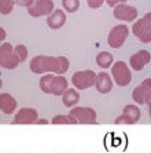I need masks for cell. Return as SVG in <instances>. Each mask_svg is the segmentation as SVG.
<instances>
[{
    "instance_id": "obj_1",
    "label": "cell",
    "mask_w": 151,
    "mask_h": 153,
    "mask_svg": "<svg viewBox=\"0 0 151 153\" xmlns=\"http://www.w3.org/2000/svg\"><path fill=\"white\" fill-rule=\"evenodd\" d=\"M29 68L36 75H65L70 68V61L66 57H49V55H37L32 58Z\"/></svg>"
},
{
    "instance_id": "obj_2",
    "label": "cell",
    "mask_w": 151,
    "mask_h": 153,
    "mask_svg": "<svg viewBox=\"0 0 151 153\" xmlns=\"http://www.w3.org/2000/svg\"><path fill=\"white\" fill-rule=\"evenodd\" d=\"M40 90L44 94H51V95L60 97L69 87L67 79L62 75H52V73H47V75L40 77Z\"/></svg>"
},
{
    "instance_id": "obj_3",
    "label": "cell",
    "mask_w": 151,
    "mask_h": 153,
    "mask_svg": "<svg viewBox=\"0 0 151 153\" xmlns=\"http://www.w3.org/2000/svg\"><path fill=\"white\" fill-rule=\"evenodd\" d=\"M111 76L116 84L119 87H127L132 82V72L128 64H125L124 61H117L116 64L111 65Z\"/></svg>"
},
{
    "instance_id": "obj_4",
    "label": "cell",
    "mask_w": 151,
    "mask_h": 153,
    "mask_svg": "<svg viewBox=\"0 0 151 153\" xmlns=\"http://www.w3.org/2000/svg\"><path fill=\"white\" fill-rule=\"evenodd\" d=\"M19 62L21 61L15 55L13 44L11 43H1V46H0V68L11 71V69L17 68Z\"/></svg>"
},
{
    "instance_id": "obj_5",
    "label": "cell",
    "mask_w": 151,
    "mask_h": 153,
    "mask_svg": "<svg viewBox=\"0 0 151 153\" xmlns=\"http://www.w3.org/2000/svg\"><path fill=\"white\" fill-rule=\"evenodd\" d=\"M95 80H96V73L92 69L74 72V75L71 76V84L78 91L87 90L89 87H92V85H95Z\"/></svg>"
},
{
    "instance_id": "obj_6",
    "label": "cell",
    "mask_w": 151,
    "mask_h": 153,
    "mask_svg": "<svg viewBox=\"0 0 151 153\" xmlns=\"http://www.w3.org/2000/svg\"><path fill=\"white\" fill-rule=\"evenodd\" d=\"M69 114L76 119L77 124H98V113L92 108L74 106L70 109Z\"/></svg>"
},
{
    "instance_id": "obj_7",
    "label": "cell",
    "mask_w": 151,
    "mask_h": 153,
    "mask_svg": "<svg viewBox=\"0 0 151 153\" xmlns=\"http://www.w3.org/2000/svg\"><path fill=\"white\" fill-rule=\"evenodd\" d=\"M129 36V28L125 24H119V25L113 26L111 30L107 35V44L111 48H119L124 46L125 40Z\"/></svg>"
},
{
    "instance_id": "obj_8",
    "label": "cell",
    "mask_w": 151,
    "mask_h": 153,
    "mask_svg": "<svg viewBox=\"0 0 151 153\" xmlns=\"http://www.w3.org/2000/svg\"><path fill=\"white\" fill-rule=\"evenodd\" d=\"M55 10V4L52 0H35V3L28 8V14L33 18L48 17Z\"/></svg>"
},
{
    "instance_id": "obj_9",
    "label": "cell",
    "mask_w": 151,
    "mask_h": 153,
    "mask_svg": "<svg viewBox=\"0 0 151 153\" xmlns=\"http://www.w3.org/2000/svg\"><path fill=\"white\" fill-rule=\"evenodd\" d=\"M113 15L118 21H125V22H133L137 18V8L129 4H119L113 10Z\"/></svg>"
},
{
    "instance_id": "obj_10",
    "label": "cell",
    "mask_w": 151,
    "mask_h": 153,
    "mask_svg": "<svg viewBox=\"0 0 151 153\" xmlns=\"http://www.w3.org/2000/svg\"><path fill=\"white\" fill-rule=\"evenodd\" d=\"M140 119V109L136 105H127L124 108L122 114L114 120L116 124H135Z\"/></svg>"
},
{
    "instance_id": "obj_11",
    "label": "cell",
    "mask_w": 151,
    "mask_h": 153,
    "mask_svg": "<svg viewBox=\"0 0 151 153\" xmlns=\"http://www.w3.org/2000/svg\"><path fill=\"white\" fill-rule=\"evenodd\" d=\"M39 119V113L33 108H22L15 113L13 124H35Z\"/></svg>"
},
{
    "instance_id": "obj_12",
    "label": "cell",
    "mask_w": 151,
    "mask_h": 153,
    "mask_svg": "<svg viewBox=\"0 0 151 153\" xmlns=\"http://www.w3.org/2000/svg\"><path fill=\"white\" fill-rule=\"evenodd\" d=\"M151 61V54L150 51L147 50H139L136 51L135 54H132L129 58V65L130 68L133 69V71L139 72L141 71V69H144V66L146 65L150 64Z\"/></svg>"
},
{
    "instance_id": "obj_13",
    "label": "cell",
    "mask_w": 151,
    "mask_h": 153,
    "mask_svg": "<svg viewBox=\"0 0 151 153\" xmlns=\"http://www.w3.org/2000/svg\"><path fill=\"white\" fill-rule=\"evenodd\" d=\"M66 21H67L66 13L63 10H60V8H55L47 17V25H48L49 29H52V30H58V29L63 28Z\"/></svg>"
},
{
    "instance_id": "obj_14",
    "label": "cell",
    "mask_w": 151,
    "mask_h": 153,
    "mask_svg": "<svg viewBox=\"0 0 151 153\" xmlns=\"http://www.w3.org/2000/svg\"><path fill=\"white\" fill-rule=\"evenodd\" d=\"M132 32H133V35L136 36L141 43H144V44L151 43V29L144 24V21L141 19V18L133 22Z\"/></svg>"
},
{
    "instance_id": "obj_15",
    "label": "cell",
    "mask_w": 151,
    "mask_h": 153,
    "mask_svg": "<svg viewBox=\"0 0 151 153\" xmlns=\"http://www.w3.org/2000/svg\"><path fill=\"white\" fill-rule=\"evenodd\" d=\"M18 109V102L14 97L8 93L0 94V112L4 114H13Z\"/></svg>"
},
{
    "instance_id": "obj_16",
    "label": "cell",
    "mask_w": 151,
    "mask_h": 153,
    "mask_svg": "<svg viewBox=\"0 0 151 153\" xmlns=\"http://www.w3.org/2000/svg\"><path fill=\"white\" fill-rule=\"evenodd\" d=\"M95 88L98 93L100 94H109L113 90V80L111 76L106 72H100L96 73V80H95Z\"/></svg>"
},
{
    "instance_id": "obj_17",
    "label": "cell",
    "mask_w": 151,
    "mask_h": 153,
    "mask_svg": "<svg viewBox=\"0 0 151 153\" xmlns=\"http://www.w3.org/2000/svg\"><path fill=\"white\" fill-rule=\"evenodd\" d=\"M62 103L66 108H74L77 106V103L80 102V93L76 88H67L63 94H62Z\"/></svg>"
},
{
    "instance_id": "obj_18",
    "label": "cell",
    "mask_w": 151,
    "mask_h": 153,
    "mask_svg": "<svg viewBox=\"0 0 151 153\" xmlns=\"http://www.w3.org/2000/svg\"><path fill=\"white\" fill-rule=\"evenodd\" d=\"M113 62H114V57H113V54L109 53V51H100L96 55V65H98L99 68L107 69L113 65Z\"/></svg>"
},
{
    "instance_id": "obj_19",
    "label": "cell",
    "mask_w": 151,
    "mask_h": 153,
    "mask_svg": "<svg viewBox=\"0 0 151 153\" xmlns=\"http://www.w3.org/2000/svg\"><path fill=\"white\" fill-rule=\"evenodd\" d=\"M52 124H77V121L70 114H56L51 120Z\"/></svg>"
},
{
    "instance_id": "obj_20",
    "label": "cell",
    "mask_w": 151,
    "mask_h": 153,
    "mask_svg": "<svg viewBox=\"0 0 151 153\" xmlns=\"http://www.w3.org/2000/svg\"><path fill=\"white\" fill-rule=\"evenodd\" d=\"M62 7L65 13H76L80 8V0H62Z\"/></svg>"
},
{
    "instance_id": "obj_21",
    "label": "cell",
    "mask_w": 151,
    "mask_h": 153,
    "mask_svg": "<svg viewBox=\"0 0 151 153\" xmlns=\"http://www.w3.org/2000/svg\"><path fill=\"white\" fill-rule=\"evenodd\" d=\"M14 0H0V14L1 15H8L14 10Z\"/></svg>"
},
{
    "instance_id": "obj_22",
    "label": "cell",
    "mask_w": 151,
    "mask_h": 153,
    "mask_svg": "<svg viewBox=\"0 0 151 153\" xmlns=\"http://www.w3.org/2000/svg\"><path fill=\"white\" fill-rule=\"evenodd\" d=\"M132 98H133V101L137 103V105H144V103H147L146 95H144L143 90L140 88V85H137L136 88L132 91Z\"/></svg>"
},
{
    "instance_id": "obj_23",
    "label": "cell",
    "mask_w": 151,
    "mask_h": 153,
    "mask_svg": "<svg viewBox=\"0 0 151 153\" xmlns=\"http://www.w3.org/2000/svg\"><path fill=\"white\" fill-rule=\"evenodd\" d=\"M14 53H15V55H17L18 59L21 61V62L26 59V58H28V55H29L28 47L24 46V44H18V46H15L14 47Z\"/></svg>"
},
{
    "instance_id": "obj_24",
    "label": "cell",
    "mask_w": 151,
    "mask_h": 153,
    "mask_svg": "<svg viewBox=\"0 0 151 153\" xmlns=\"http://www.w3.org/2000/svg\"><path fill=\"white\" fill-rule=\"evenodd\" d=\"M140 88L143 90L144 95H146V100H147V103L151 101V79H146L140 83Z\"/></svg>"
},
{
    "instance_id": "obj_25",
    "label": "cell",
    "mask_w": 151,
    "mask_h": 153,
    "mask_svg": "<svg viewBox=\"0 0 151 153\" xmlns=\"http://www.w3.org/2000/svg\"><path fill=\"white\" fill-rule=\"evenodd\" d=\"M105 3V0H87V4H88V7L89 8H99V7H102V4Z\"/></svg>"
},
{
    "instance_id": "obj_26",
    "label": "cell",
    "mask_w": 151,
    "mask_h": 153,
    "mask_svg": "<svg viewBox=\"0 0 151 153\" xmlns=\"http://www.w3.org/2000/svg\"><path fill=\"white\" fill-rule=\"evenodd\" d=\"M14 3L18 4V6H21V7L29 8L33 3H35V0H14Z\"/></svg>"
},
{
    "instance_id": "obj_27",
    "label": "cell",
    "mask_w": 151,
    "mask_h": 153,
    "mask_svg": "<svg viewBox=\"0 0 151 153\" xmlns=\"http://www.w3.org/2000/svg\"><path fill=\"white\" fill-rule=\"evenodd\" d=\"M105 3H107V6L111 8L117 7L119 4H125L127 3V0H105Z\"/></svg>"
},
{
    "instance_id": "obj_28",
    "label": "cell",
    "mask_w": 151,
    "mask_h": 153,
    "mask_svg": "<svg viewBox=\"0 0 151 153\" xmlns=\"http://www.w3.org/2000/svg\"><path fill=\"white\" fill-rule=\"evenodd\" d=\"M141 19H143L144 24H146V25H147L148 28L151 29V13H147V14H144V17L141 18Z\"/></svg>"
},
{
    "instance_id": "obj_29",
    "label": "cell",
    "mask_w": 151,
    "mask_h": 153,
    "mask_svg": "<svg viewBox=\"0 0 151 153\" xmlns=\"http://www.w3.org/2000/svg\"><path fill=\"white\" fill-rule=\"evenodd\" d=\"M6 36H7V33H6V30H4L1 26H0V44L6 40Z\"/></svg>"
},
{
    "instance_id": "obj_30",
    "label": "cell",
    "mask_w": 151,
    "mask_h": 153,
    "mask_svg": "<svg viewBox=\"0 0 151 153\" xmlns=\"http://www.w3.org/2000/svg\"><path fill=\"white\" fill-rule=\"evenodd\" d=\"M48 123L49 121L47 120V119H37L35 124H48Z\"/></svg>"
},
{
    "instance_id": "obj_31",
    "label": "cell",
    "mask_w": 151,
    "mask_h": 153,
    "mask_svg": "<svg viewBox=\"0 0 151 153\" xmlns=\"http://www.w3.org/2000/svg\"><path fill=\"white\" fill-rule=\"evenodd\" d=\"M147 105H148V113H150V116H151V101L147 103Z\"/></svg>"
},
{
    "instance_id": "obj_32",
    "label": "cell",
    "mask_w": 151,
    "mask_h": 153,
    "mask_svg": "<svg viewBox=\"0 0 151 153\" xmlns=\"http://www.w3.org/2000/svg\"><path fill=\"white\" fill-rule=\"evenodd\" d=\"M1 87H3V80L0 79V88H1Z\"/></svg>"
}]
</instances>
